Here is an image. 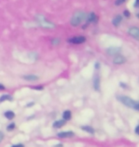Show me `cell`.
I'll use <instances>...</instances> for the list:
<instances>
[{"mask_svg": "<svg viewBox=\"0 0 139 147\" xmlns=\"http://www.w3.org/2000/svg\"><path fill=\"white\" fill-rule=\"evenodd\" d=\"M69 41L71 43H73V44H82L86 41V38L84 36H75V37L71 38Z\"/></svg>", "mask_w": 139, "mask_h": 147, "instance_id": "5", "label": "cell"}, {"mask_svg": "<svg viewBox=\"0 0 139 147\" xmlns=\"http://www.w3.org/2000/svg\"><path fill=\"white\" fill-rule=\"evenodd\" d=\"M82 130L88 132V133H90V134H93L94 133V130H93V128L91 127V126H83V127H82Z\"/></svg>", "mask_w": 139, "mask_h": 147, "instance_id": "16", "label": "cell"}, {"mask_svg": "<svg viewBox=\"0 0 139 147\" xmlns=\"http://www.w3.org/2000/svg\"><path fill=\"white\" fill-rule=\"evenodd\" d=\"M5 89V87H4V85H2V84H0V91L1 90H4Z\"/></svg>", "mask_w": 139, "mask_h": 147, "instance_id": "28", "label": "cell"}, {"mask_svg": "<svg viewBox=\"0 0 139 147\" xmlns=\"http://www.w3.org/2000/svg\"><path fill=\"white\" fill-rule=\"evenodd\" d=\"M129 34L136 40H139V28L137 27H131L129 29Z\"/></svg>", "mask_w": 139, "mask_h": 147, "instance_id": "3", "label": "cell"}, {"mask_svg": "<svg viewBox=\"0 0 139 147\" xmlns=\"http://www.w3.org/2000/svg\"><path fill=\"white\" fill-rule=\"evenodd\" d=\"M11 99L13 98H11L10 95H3L1 98H0V103L3 101H5V100H11Z\"/></svg>", "mask_w": 139, "mask_h": 147, "instance_id": "17", "label": "cell"}, {"mask_svg": "<svg viewBox=\"0 0 139 147\" xmlns=\"http://www.w3.org/2000/svg\"><path fill=\"white\" fill-rule=\"evenodd\" d=\"M85 17H86V13L84 11H76V13H75V14L73 16L72 19H71V24L73 26H75V27H76V26L80 25L81 23L83 22Z\"/></svg>", "mask_w": 139, "mask_h": 147, "instance_id": "1", "label": "cell"}, {"mask_svg": "<svg viewBox=\"0 0 139 147\" xmlns=\"http://www.w3.org/2000/svg\"><path fill=\"white\" fill-rule=\"evenodd\" d=\"M11 147H24V145H23V144H16V145H13Z\"/></svg>", "mask_w": 139, "mask_h": 147, "instance_id": "27", "label": "cell"}, {"mask_svg": "<svg viewBox=\"0 0 139 147\" xmlns=\"http://www.w3.org/2000/svg\"><path fill=\"white\" fill-rule=\"evenodd\" d=\"M124 14H125L126 16H130V13H129V11H124Z\"/></svg>", "mask_w": 139, "mask_h": 147, "instance_id": "26", "label": "cell"}, {"mask_svg": "<svg viewBox=\"0 0 139 147\" xmlns=\"http://www.w3.org/2000/svg\"><path fill=\"white\" fill-rule=\"evenodd\" d=\"M117 99L119 100L121 103H123L125 106L127 107H130V108H134L136 101L134 99H132L129 96H117Z\"/></svg>", "mask_w": 139, "mask_h": 147, "instance_id": "2", "label": "cell"}, {"mask_svg": "<svg viewBox=\"0 0 139 147\" xmlns=\"http://www.w3.org/2000/svg\"><path fill=\"white\" fill-rule=\"evenodd\" d=\"M135 134H137L139 136V124L136 126V128H135Z\"/></svg>", "mask_w": 139, "mask_h": 147, "instance_id": "24", "label": "cell"}, {"mask_svg": "<svg viewBox=\"0 0 139 147\" xmlns=\"http://www.w3.org/2000/svg\"><path fill=\"white\" fill-rule=\"evenodd\" d=\"M15 128V124H14V123H11V124H10L8 126V131H11V130H13V129Z\"/></svg>", "mask_w": 139, "mask_h": 147, "instance_id": "18", "label": "cell"}, {"mask_svg": "<svg viewBox=\"0 0 139 147\" xmlns=\"http://www.w3.org/2000/svg\"><path fill=\"white\" fill-rule=\"evenodd\" d=\"M23 78L27 81H36L38 80V76H34V75H27V76H24Z\"/></svg>", "mask_w": 139, "mask_h": 147, "instance_id": "10", "label": "cell"}, {"mask_svg": "<svg viewBox=\"0 0 139 147\" xmlns=\"http://www.w3.org/2000/svg\"><path fill=\"white\" fill-rule=\"evenodd\" d=\"M120 53V49L119 48H109L107 50V54L110 55H116Z\"/></svg>", "mask_w": 139, "mask_h": 147, "instance_id": "8", "label": "cell"}, {"mask_svg": "<svg viewBox=\"0 0 139 147\" xmlns=\"http://www.w3.org/2000/svg\"><path fill=\"white\" fill-rule=\"evenodd\" d=\"M65 123H66V120H64V119L56 120L52 126H54V128H60V127H62V126L65 125Z\"/></svg>", "mask_w": 139, "mask_h": 147, "instance_id": "11", "label": "cell"}, {"mask_svg": "<svg viewBox=\"0 0 139 147\" xmlns=\"http://www.w3.org/2000/svg\"><path fill=\"white\" fill-rule=\"evenodd\" d=\"M125 1H126V0H116V1H115V5L119 6L121 4H123V3L125 2Z\"/></svg>", "mask_w": 139, "mask_h": 147, "instance_id": "19", "label": "cell"}, {"mask_svg": "<svg viewBox=\"0 0 139 147\" xmlns=\"http://www.w3.org/2000/svg\"><path fill=\"white\" fill-rule=\"evenodd\" d=\"M88 21L89 22H96L97 21V16L93 13H91L88 16Z\"/></svg>", "mask_w": 139, "mask_h": 147, "instance_id": "14", "label": "cell"}, {"mask_svg": "<svg viewBox=\"0 0 139 147\" xmlns=\"http://www.w3.org/2000/svg\"><path fill=\"white\" fill-rule=\"evenodd\" d=\"M125 62H126V58L124 57L123 55H114V58H113L114 64H116V65H121V64H123Z\"/></svg>", "mask_w": 139, "mask_h": 147, "instance_id": "4", "label": "cell"}, {"mask_svg": "<svg viewBox=\"0 0 139 147\" xmlns=\"http://www.w3.org/2000/svg\"><path fill=\"white\" fill-rule=\"evenodd\" d=\"M122 21V16H116L113 18V20H112V24H113L114 26H118L120 24V22Z\"/></svg>", "mask_w": 139, "mask_h": 147, "instance_id": "12", "label": "cell"}, {"mask_svg": "<svg viewBox=\"0 0 139 147\" xmlns=\"http://www.w3.org/2000/svg\"><path fill=\"white\" fill-rule=\"evenodd\" d=\"M52 44H54V45H57V44H59V39H54L52 40Z\"/></svg>", "mask_w": 139, "mask_h": 147, "instance_id": "21", "label": "cell"}, {"mask_svg": "<svg viewBox=\"0 0 139 147\" xmlns=\"http://www.w3.org/2000/svg\"><path fill=\"white\" fill-rule=\"evenodd\" d=\"M134 109H135V110L139 111V101H136V103H135L134 107Z\"/></svg>", "mask_w": 139, "mask_h": 147, "instance_id": "20", "label": "cell"}, {"mask_svg": "<svg viewBox=\"0 0 139 147\" xmlns=\"http://www.w3.org/2000/svg\"><path fill=\"white\" fill-rule=\"evenodd\" d=\"M75 136V133L71 131H67V132H60L58 133V137L59 138H71Z\"/></svg>", "mask_w": 139, "mask_h": 147, "instance_id": "7", "label": "cell"}, {"mask_svg": "<svg viewBox=\"0 0 139 147\" xmlns=\"http://www.w3.org/2000/svg\"><path fill=\"white\" fill-rule=\"evenodd\" d=\"M40 21V24H41V26H43L44 28H54V24H52V23H50L49 21H47L46 19H44V18H42V19H38Z\"/></svg>", "mask_w": 139, "mask_h": 147, "instance_id": "6", "label": "cell"}, {"mask_svg": "<svg viewBox=\"0 0 139 147\" xmlns=\"http://www.w3.org/2000/svg\"><path fill=\"white\" fill-rule=\"evenodd\" d=\"M71 117H72V113H71V111H69V110L64 111V113H63V119L64 120H70Z\"/></svg>", "mask_w": 139, "mask_h": 147, "instance_id": "13", "label": "cell"}, {"mask_svg": "<svg viewBox=\"0 0 139 147\" xmlns=\"http://www.w3.org/2000/svg\"><path fill=\"white\" fill-rule=\"evenodd\" d=\"M54 147H63V145H62V144H56Z\"/></svg>", "mask_w": 139, "mask_h": 147, "instance_id": "29", "label": "cell"}, {"mask_svg": "<svg viewBox=\"0 0 139 147\" xmlns=\"http://www.w3.org/2000/svg\"><path fill=\"white\" fill-rule=\"evenodd\" d=\"M93 87L96 91H99V88H100V78H99V76H95V78H93Z\"/></svg>", "mask_w": 139, "mask_h": 147, "instance_id": "9", "label": "cell"}, {"mask_svg": "<svg viewBox=\"0 0 139 147\" xmlns=\"http://www.w3.org/2000/svg\"><path fill=\"white\" fill-rule=\"evenodd\" d=\"M32 89H36V90H43V87L42 86H36V87H32Z\"/></svg>", "mask_w": 139, "mask_h": 147, "instance_id": "23", "label": "cell"}, {"mask_svg": "<svg viewBox=\"0 0 139 147\" xmlns=\"http://www.w3.org/2000/svg\"><path fill=\"white\" fill-rule=\"evenodd\" d=\"M134 6H135L136 8L139 7V0H135V5H134Z\"/></svg>", "mask_w": 139, "mask_h": 147, "instance_id": "25", "label": "cell"}, {"mask_svg": "<svg viewBox=\"0 0 139 147\" xmlns=\"http://www.w3.org/2000/svg\"><path fill=\"white\" fill-rule=\"evenodd\" d=\"M4 115H5V117H7L8 119H13V117H15V115H14V113L13 111H7Z\"/></svg>", "mask_w": 139, "mask_h": 147, "instance_id": "15", "label": "cell"}, {"mask_svg": "<svg viewBox=\"0 0 139 147\" xmlns=\"http://www.w3.org/2000/svg\"><path fill=\"white\" fill-rule=\"evenodd\" d=\"M3 139H4V134H3L2 132H0V142H2Z\"/></svg>", "mask_w": 139, "mask_h": 147, "instance_id": "22", "label": "cell"}]
</instances>
